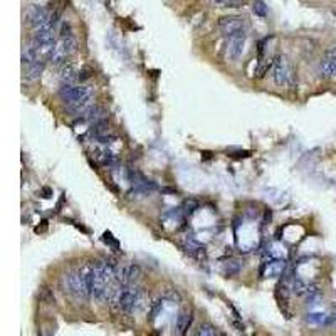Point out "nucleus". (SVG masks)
I'll return each mask as SVG.
<instances>
[{"label":"nucleus","instance_id":"f257e3e1","mask_svg":"<svg viewBox=\"0 0 336 336\" xmlns=\"http://www.w3.org/2000/svg\"><path fill=\"white\" fill-rule=\"evenodd\" d=\"M145 304V292L136 284L123 286L121 296H119V310L125 314H134L143 308Z\"/></svg>","mask_w":336,"mask_h":336},{"label":"nucleus","instance_id":"f03ea898","mask_svg":"<svg viewBox=\"0 0 336 336\" xmlns=\"http://www.w3.org/2000/svg\"><path fill=\"white\" fill-rule=\"evenodd\" d=\"M272 78H274V83H276L277 86H283V88H294L296 86V72L284 56H279L276 61H274Z\"/></svg>","mask_w":336,"mask_h":336},{"label":"nucleus","instance_id":"7ed1b4c3","mask_svg":"<svg viewBox=\"0 0 336 336\" xmlns=\"http://www.w3.org/2000/svg\"><path fill=\"white\" fill-rule=\"evenodd\" d=\"M64 288L76 299H86V297H90V289H88V281L84 271H71L66 274Z\"/></svg>","mask_w":336,"mask_h":336},{"label":"nucleus","instance_id":"20e7f679","mask_svg":"<svg viewBox=\"0 0 336 336\" xmlns=\"http://www.w3.org/2000/svg\"><path fill=\"white\" fill-rule=\"evenodd\" d=\"M219 29L225 39H230V37L247 36L249 25H247L246 19L241 15H225L219 21Z\"/></svg>","mask_w":336,"mask_h":336},{"label":"nucleus","instance_id":"39448f33","mask_svg":"<svg viewBox=\"0 0 336 336\" xmlns=\"http://www.w3.org/2000/svg\"><path fill=\"white\" fill-rule=\"evenodd\" d=\"M59 96L66 104H72L76 101H81V99L92 98V88L84 83L63 84L59 90Z\"/></svg>","mask_w":336,"mask_h":336},{"label":"nucleus","instance_id":"423d86ee","mask_svg":"<svg viewBox=\"0 0 336 336\" xmlns=\"http://www.w3.org/2000/svg\"><path fill=\"white\" fill-rule=\"evenodd\" d=\"M318 72L324 79L336 78V47L330 49V51L323 56L321 63H319V67H318Z\"/></svg>","mask_w":336,"mask_h":336},{"label":"nucleus","instance_id":"0eeeda50","mask_svg":"<svg viewBox=\"0 0 336 336\" xmlns=\"http://www.w3.org/2000/svg\"><path fill=\"white\" fill-rule=\"evenodd\" d=\"M246 37L247 36H239V37H230L227 39V56L230 59L237 61L244 54V45H246Z\"/></svg>","mask_w":336,"mask_h":336},{"label":"nucleus","instance_id":"6e6552de","mask_svg":"<svg viewBox=\"0 0 336 336\" xmlns=\"http://www.w3.org/2000/svg\"><path fill=\"white\" fill-rule=\"evenodd\" d=\"M106 116H108V111L104 110L103 106H99V104H92V106L81 118H83L84 121L90 123V125H94V123L104 121V119H106Z\"/></svg>","mask_w":336,"mask_h":336},{"label":"nucleus","instance_id":"1a4fd4ad","mask_svg":"<svg viewBox=\"0 0 336 336\" xmlns=\"http://www.w3.org/2000/svg\"><path fill=\"white\" fill-rule=\"evenodd\" d=\"M59 78H61V83H63V84L79 83V71L72 64H63V69H61Z\"/></svg>","mask_w":336,"mask_h":336},{"label":"nucleus","instance_id":"9d476101","mask_svg":"<svg viewBox=\"0 0 336 336\" xmlns=\"http://www.w3.org/2000/svg\"><path fill=\"white\" fill-rule=\"evenodd\" d=\"M44 61H36V63L24 66V79L27 81H36L41 78L42 71H44Z\"/></svg>","mask_w":336,"mask_h":336},{"label":"nucleus","instance_id":"9b49d317","mask_svg":"<svg viewBox=\"0 0 336 336\" xmlns=\"http://www.w3.org/2000/svg\"><path fill=\"white\" fill-rule=\"evenodd\" d=\"M284 271V261H269L264 264V269H262V276L266 277H276L281 276Z\"/></svg>","mask_w":336,"mask_h":336},{"label":"nucleus","instance_id":"f8f14e48","mask_svg":"<svg viewBox=\"0 0 336 336\" xmlns=\"http://www.w3.org/2000/svg\"><path fill=\"white\" fill-rule=\"evenodd\" d=\"M185 249H187V252L192 257H197V259L205 257V247L200 244V242H197L194 237L185 239Z\"/></svg>","mask_w":336,"mask_h":336},{"label":"nucleus","instance_id":"ddd939ff","mask_svg":"<svg viewBox=\"0 0 336 336\" xmlns=\"http://www.w3.org/2000/svg\"><path fill=\"white\" fill-rule=\"evenodd\" d=\"M192 321H194V316H192V313L188 311H181L179 316H177V321H175V330L179 335H183L187 333V330L190 328Z\"/></svg>","mask_w":336,"mask_h":336},{"label":"nucleus","instance_id":"4468645a","mask_svg":"<svg viewBox=\"0 0 336 336\" xmlns=\"http://www.w3.org/2000/svg\"><path fill=\"white\" fill-rule=\"evenodd\" d=\"M197 335L199 336H215V335H219V331H217V328L212 326L210 323H202L199 328V331H197Z\"/></svg>","mask_w":336,"mask_h":336},{"label":"nucleus","instance_id":"2eb2a0df","mask_svg":"<svg viewBox=\"0 0 336 336\" xmlns=\"http://www.w3.org/2000/svg\"><path fill=\"white\" fill-rule=\"evenodd\" d=\"M57 32H59V39H66V37L74 36V34H72V27H71V24H69L67 21H61Z\"/></svg>","mask_w":336,"mask_h":336},{"label":"nucleus","instance_id":"dca6fc26","mask_svg":"<svg viewBox=\"0 0 336 336\" xmlns=\"http://www.w3.org/2000/svg\"><path fill=\"white\" fill-rule=\"evenodd\" d=\"M214 3L222 9H235V7H241L244 0H214Z\"/></svg>","mask_w":336,"mask_h":336},{"label":"nucleus","instance_id":"f3484780","mask_svg":"<svg viewBox=\"0 0 336 336\" xmlns=\"http://www.w3.org/2000/svg\"><path fill=\"white\" fill-rule=\"evenodd\" d=\"M252 12L259 15V17H266L268 15V7H266V3L262 0H256L252 5Z\"/></svg>","mask_w":336,"mask_h":336},{"label":"nucleus","instance_id":"a211bd4d","mask_svg":"<svg viewBox=\"0 0 336 336\" xmlns=\"http://www.w3.org/2000/svg\"><path fill=\"white\" fill-rule=\"evenodd\" d=\"M195 208H199V203L195 202V200H187V202L183 203V207H181V210H183L185 215H192L195 212Z\"/></svg>","mask_w":336,"mask_h":336},{"label":"nucleus","instance_id":"6ab92c4d","mask_svg":"<svg viewBox=\"0 0 336 336\" xmlns=\"http://www.w3.org/2000/svg\"><path fill=\"white\" fill-rule=\"evenodd\" d=\"M241 271V266H237L235 262H229V264L225 266V274L227 276H234V274H237Z\"/></svg>","mask_w":336,"mask_h":336},{"label":"nucleus","instance_id":"aec40b11","mask_svg":"<svg viewBox=\"0 0 336 336\" xmlns=\"http://www.w3.org/2000/svg\"><path fill=\"white\" fill-rule=\"evenodd\" d=\"M308 321H311V323H323L324 321V314H321V313H311L310 318H308Z\"/></svg>","mask_w":336,"mask_h":336},{"label":"nucleus","instance_id":"412c9836","mask_svg":"<svg viewBox=\"0 0 336 336\" xmlns=\"http://www.w3.org/2000/svg\"><path fill=\"white\" fill-rule=\"evenodd\" d=\"M41 297H42V299L47 301V303H52V294H51V291H49V289H42V291H41Z\"/></svg>","mask_w":336,"mask_h":336}]
</instances>
